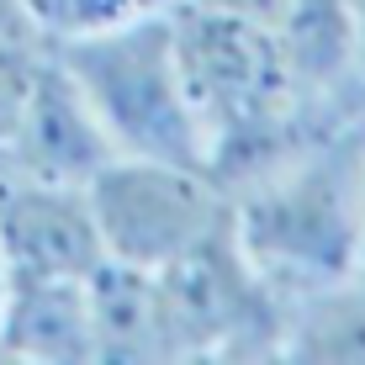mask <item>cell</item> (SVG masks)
I'll return each mask as SVG.
<instances>
[{"mask_svg":"<svg viewBox=\"0 0 365 365\" xmlns=\"http://www.w3.org/2000/svg\"><path fill=\"white\" fill-rule=\"evenodd\" d=\"M0 249L21 281H91L106 265L85 185L0 175Z\"/></svg>","mask_w":365,"mask_h":365,"instance_id":"obj_6","label":"cell"},{"mask_svg":"<svg viewBox=\"0 0 365 365\" xmlns=\"http://www.w3.org/2000/svg\"><path fill=\"white\" fill-rule=\"evenodd\" d=\"M6 297H11V265H6V249H0V312H6Z\"/></svg>","mask_w":365,"mask_h":365,"instance_id":"obj_16","label":"cell"},{"mask_svg":"<svg viewBox=\"0 0 365 365\" xmlns=\"http://www.w3.org/2000/svg\"><path fill=\"white\" fill-rule=\"evenodd\" d=\"M111 143L101 133L91 101L80 96L74 74L64 69V58L53 53V43L37 53L27 101L16 117V138H11V165L6 175H32V180H69L85 185L91 175L106 165Z\"/></svg>","mask_w":365,"mask_h":365,"instance_id":"obj_7","label":"cell"},{"mask_svg":"<svg viewBox=\"0 0 365 365\" xmlns=\"http://www.w3.org/2000/svg\"><path fill=\"white\" fill-rule=\"evenodd\" d=\"M355 117L365 122V16H360V43H355Z\"/></svg>","mask_w":365,"mask_h":365,"instance_id":"obj_15","label":"cell"},{"mask_svg":"<svg viewBox=\"0 0 365 365\" xmlns=\"http://www.w3.org/2000/svg\"><path fill=\"white\" fill-rule=\"evenodd\" d=\"M233 233L275 292H302L360 265L365 244V128L297 138L228 185Z\"/></svg>","mask_w":365,"mask_h":365,"instance_id":"obj_1","label":"cell"},{"mask_svg":"<svg viewBox=\"0 0 365 365\" xmlns=\"http://www.w3.org/2000/svg\"><path fill=\"white\" fill-rule=\"evenodd\" d=\"M201 6H217V11H233V16H244V21H255V27H265L270 37L286 27V21L297 16L307 0H201Z\"/></svg>","mask_w":365,"mask_h":365,"instance_id":"obj_13","label":"cell"},{"mask_svg":"<svg viewBox=\"0 0 365 365\" xmlns=\"http://www.w3.org/2000/svg\"><path fill=\"white\" fill-rule=\"evenodd\" d=\"M21 6H27L43 43H69V37L128 27V21H143V16H165L180 0H21Z\"/></svg>","mask_w":365,"mask_h":365,"instance_id":"obj_11","label":"cell"},{"mask_svg":"<svg viewBox=\"0 0 365 365\" xmlns=\"http://www.w3.org/2000/svg\"><path fill=\"white\" fill-rule=\"evenodd\" d=\"M91 334H96V365L170 360L165 312H159V275L106 259L91 275Z\"/></svg>","mask_w":365,"mask_h":365,"instance_id":"obj_9","label":"cell"},{"mask_svg":"<svg viewBox=\"0 0 365 365\" xmlns=\"http://www.w3.org/2000/svg\"><path fill=\"white\" fill-rule=\"evenodd\" d=\"M281 360L365 365V270H344L318 286L286 292Z\"/></svg>","mask_w":365,"mask_h":365,"instance_id":"obj_10","label":"cell"},{"mask_svg":"<svg viewBox=\"0 0 365 365\" xmlns=\"http://www.w3.org/2000/svg\"><path fill=\"white\" fill-rule=\"evenodd\" d=\"M96 233L111 265L165 270L233 222L228 185L207 165L117 154L85 180Z\"/></svg>","mask_w":365,"mask_h":365,"instance_id":"obj_5","label":"cell"},{"mask_svg":"<svg viewBox=\"0 0 365 365\" xmlns=\"http://www.w3.org/2000/svg\"><path fill=\"white\" fill-rule=\"evenodd\" d=\"M53 53L74 74L80 96L91 101L111 154L207 165L196 111H191V96H185V74H180V58H175L170 11L53 43Z\"/></svg>","mask_w":365,"mask_h":365,"instance_id":"obj_3","label":"cell"},{"mask_svg":"<svg viewBox=\"0 0 365 365\" xmlns=\"http://www.w3.org/2000/svg\"><path fill=\"white\" fill-rule=\"evenodd\" d=\"M170 32L196 111L201 159L222 185L244 180L297 138L334 128L302 106L286 53L265 27L201 0H180L170 11Z\"/></svg>","mask_w":365,"mask_h":365,"instance_id":"obj_2","label":"cell"},{"mask_svg":"<svg viewBox=\"0 0 365 365\" xmlns=\"http://www.w3.org/2000/svg\"><path fill=\"white\" fill-rule=\"evenodd\" d=\"M0 360L27 365H96L91 281H21L0 312Z\"/></svg>","mask_w":365,"mask_h":365,"instance_id":"obj_8","label":"cell"},{"mask_svg":"<svg viewBox=\"0 0 365 365\" xmlns=\"http://www.w3.org/2000/svg\"><path fill=\"white\" fill-rule=\"evenodd\" d=\"M154 275L170 360H281L286 297L244 255L233 222Z\"/></svg>","mask_w":365,"mask_h":365,"instance_id":"obj_4","label":"cell"},{"mask_svg":"<svg viewBox=\"0 0 365 365\" xmlns=\"http://www.w3.org/2000/svg\"><path fill=\"white\" fill-rule=\"evenodd\" d=\"M43 48L48 43H0V175L11 165V138H16V117H21V101H27Z\"/></svg>","mask_w":365,"mask_h":365,"instance_id":"obj_12","label":"cell"},{"mask_svg":"<svg viewBox=\"0 0 365 365\" xmlns=\"http://www.w3.org/2000/svg\"><path fill=\"white\" fill-rule=\"evenodd\" d=\"M0 43H43L21 0H0Z\"/></svg>","mask_w":365,"mask_h":365,"instance_id":"obj_14","label":"cell"},{"mask_svg":"<svg viewBox=\"0 0 365 365\" xmlns=\"http://www.w3.org/2000/svg\"><path fill=\"white\" fill-rule=\"evenodd\" d=\"M355 270H365V244H360V265H355Z\"/></svg>","mask_w":365,"mask_h":365,"instance_id":"obj_17","label":"cell"}]
</instances>
